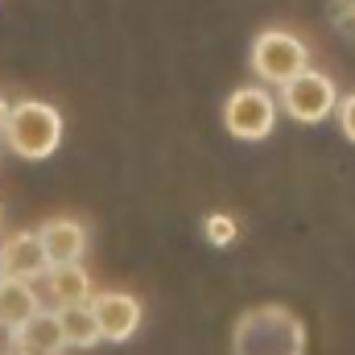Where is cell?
I'll use <instances>...</instances> for the list:
<instances>
[{"instance_id":"cell-1","label":"cell","mask_w":355,"mask_h":355,"mask_svg":"<svg viewBox=\"0 0 355 355\" xmlns=\"http://www.w3.org/2000/svg\"><path fill=\"white\" fill-rule=\"evenodd\" d=\"M232 355H306V331L285 306H257L236 322Z\"/></svg>"},{"instance_id":"cell-2","label":"cell","mask_w":355,"mask_h":355,"mask_svg":"<svg viewBox=\"0 0 355 355\" xmlns=\"http://www.w3.org/2000/svg\"><path fill=\"white\" fill-rule=\"evenodd\" d=\"M4 141L17 157L25 162H46L58 141H62V116L54 103H42V99H21L8 107V120H4Z\"/></svg>"},{"instance_id":"cell-3","label":"cell","mask_w":355,"mask_h":355,"mask_svg":"<svg viewBox=\"0 0 355 355\" xmlns=\"http://www.w3.org/2000/svg\"><path fill=\"white\" fill-rule=\"evenodd\" d=\"M252 71H257V79L285 87L289 79H297L302 71H310V50L289 29H265L252 42Z\"/></svg>"},{"instance_id":"cell-4","label":"cell","mask_w":355,"mask_h":355,"mask_svg":"<svg viewBox=\"0 0 355 355\" xmlns=\"http://www.w3.org/2000/svg\"><path fill=\"white\" fill-rule=\"evenodd\" d=\"M281 107L297 124H318V120H327L339 107V91L322 71H302L297 79H289L281 87Z\"/></svg>"},{"instance_id":"cell-5","label":"cell","mask_w":355,"mask_h":355,"mask_svg":"<svg viewBox=\"0 0 355 355\" xmlns=\"http://www.w3.org/2000/svg\"><path fill=\"white\" fill-rule=\"evenodd\" d=\"M223 124L240 141H265L268 132H272V124H277V99L265 87L232 91V99L223 107Z\"/></svg>"},{"instance_id":"cell-6","label":"cell","mask_w":355,"mask_h":355,"mask_svg":"<svg viewBox=\"0 0 355 355\" xmlns=\"http://www.w3.org/2000/svg\"><path fill=\"white\" fill-rule=\"evenodd\" d=\"M87 310L95 318V327H99V339H107V343H128L141 331V318H145L141 302L132 293H120V289L91 293Z\"/></svg>"},{"instance_id":"cell-7","label":"cell","mask_w":355,"mask_h":355,"mask_svg":"<svg viewBox=\"0 0 355 355\" xmlns=\"http://www.w3.org/2000/svg\"><path fill=\"white\" fill-rule=\"evenodd\" d=\"M0 257H4V277H12V281H42L46 272H50V261H46V252H42V240H37V232H17L4 248H0Z\"/></svg>"},{"instance_id":"cell-8","label":"cell","mask_w":355,"mask_h":355,"mask_svg":"<svg viewBox=\"0 0 355 355\" xmlns=\"http://www.w3.org/2000/svg\"><path fill=\"white\" fill-rule=\"evenodd\" d=\"M37 240H42V252H46L50 265H79V257L87 252V227L75 223V219H50V223H42Z\"/></svg>"},{"instance_id":"cell-9","label":"cell","mask_w":355,"mask_h":355,"mask_svg":"<svg viewBox=\"0 0 355 355\" xmlns=\"http://www.w3.org/2000/svg\"><path fill=\"white\" fill-rule=\"evenodd\" d=\"M17 352H25V355H62L67 352L58 314L42 306L33 318H25V322L17 327Z\"/></svg>"},{"instance_id":"cell-10","label":"cell","mask_w":355,"mask_h":355,"mask_svg":"<svg viewBox=\"0 0 355 355\" xmlns=\"http://www.w3.org/2000/svg\"><path fill=\"white\" fill-rule=\"evenodd\" d=\"M46 293H50L54 310L87 306L91 302V272L83 265H50V272H46Z\"/></svg>"},{"instance_id":"cell-11","label":"cell","mask_w":355,"mask_h":355,"mask_svg":"<svg viewBox=\"0 0 355 355\" xmlns=\"http://www.w3.org/2000/svg\"><path fill=\"white\" fill-rule=\"evenodd\" d=\"M37 310H42V297H37V289H33L29 281H12V277L0 281V322L21 327V322L33 318Z\"/></svg>"},{"instance_id":"cell-12","label":"cell","mask_w":355,"mask_h":355,"mask_svg":"<svg viewBox=\"0 0 355 355\" xmlns=\"http://www.w3.org/2000/svg\"><path fill=\"white\" fill-rule=\"evenodd\" d=\"M54 314H58V327H62V343H67V347L87 352V347H95V343H103L87 306H71V310H54Z\"/></svg>"},{"instance_id":"cell-13","label":"cell","mask_w":355,"mask_h":355,"mask_svg":"<svg viewBox=\"0 0 355 355\" xmlns=\"http://www.w3.org/2000/svg\"><path fill=\"white\" fill-rule=\"evenodd\" d=\"M236 232H240V227H236L232 215H207V219H202V236H207L215 248H227V244L236 240Z\"/></svg>"},{"instance_id":"cell-14","label":"cell","mask_w":355,"mask_h":355,"mask_svg":"<svg viewBox=\"0 0 355 355\" xmlns=\"http://www.w3.org/2000/svg\"><path fill=\"white\" fill-rule=\"evenodd\" d=\"M335 112H339V128H343V137L355 145V95H347Z\"/></svg>"},{"instance_id":"cell-15","label":"cell","mask_w":355,"mask_h":355,"mask_svg":"<svg viewBox=\"0 0 355 355\" xmlns=\"http://www.w3.org/2000/svg\"><path fill=\"white\" fill-rule=\"evenodd\" d=\"M0 355H17V327L0 322Z\"/></svg>"},{"instance_id":"cell-16","label":"cell","mask_w":355,"mask_h":355,"mask_svg":"<svg viewBox=\"0 0 355 355\" xmlns=\"http://www.w3.org/2000/svg\"><path fill=\"white\" fill-rule=\"evenodd\" d=\"M4 120H8V103L0 99V132H4Z\"/></svg>"},{"instance_id":"cell-17","label":"cell","mask_w":355,"mask_h":355,"mask_svg":"<svg viewBox=\"0 0 355 355\" xmlns=\"http://www.w3.org/2000/svg\"><path fill=\"white\" fill-rule=\"evenodd\" d=\"M0 281H4V257H0Z\"/></svg>"},{"instance_id":"cell-18","label":"cell","mask_w":355,"mask_h":355,"mask_svg":"<svg viewBox=\"0 0 355 355\" xmlns=\"http://www.w3.org/2000/svg\"><path fill=\"white\" fill-rule=\"evenodd\" d=\"M0 223H4V207H0Z\"/></svg>"},{"instance_id":"cell-19","label":"cell","mask_w":355,"mask_h":355,"mask_svg":"<svg viewBox=\"0 0 355 355\" xmlns=\"http://www.w3.org/2000/svg\"><path fill=\"white\" fill-rule=\"evenodd\" d=\"M17 355H25V352H17Z\"/></svg>"}]
</instances>
